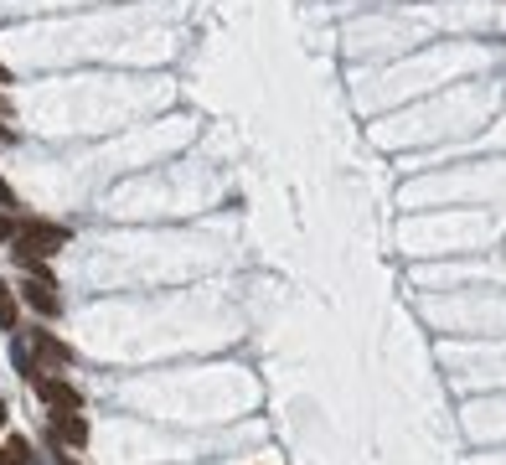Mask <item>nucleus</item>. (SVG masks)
<instances>
[{
  "label": "nucleus",
  "instance_id": "nucleus-14",
  "mask_svg": "<svg viewBox=\"0 0 506 465\" xmlns=\"http://www.w3.org/2000/svg\"><path fill=\"white\" fill-rule=\"evenodd\" d=\"M0 114H11V109H5V98H0Z\"/></svg>",
  "mask_w": 506,
  "mask_h": 465
},
{
  "label": "nucleus",
  "instance_id": "nucleus-7",
  "mask_svg": "<svg viewBox=\"0 0 506 465\" xmlns=\"http://www.w3.org/2000/svg\"><path fill=\"white\" fill-rule=\"evenodd\" d=\"M5 455H11V465H27V461H31L27 439H11V445H5Z\"/></svg>",
  "mask_w": 506,
  "mask_h": 465
},
{
  "label": "nucleus",
  "instance_id": "nucleus-11",
  "mask_svg": "<svg viewBox=\"0 0 506 465\" xmlns=\"http://www.w3.org/2000/svg\"><path fill=\"white\" fill-rule=\"evenodd\" d=\"M0 83H11V73H5V67H0Z\"/></svg>",
  "mask_w": 506,
  "mask_h": 465
},
{
  "label": "nucleus",
  "instance_id": "nucleus-4",
  "mask_svg": "<svg viewBox=\"0 0 506 465\" xmlns=\"http://www.w3.org/2000/svg\"><path fill=\"white\" fill-rule=\"evenodd\" d=\"M58 439L62 445H89V419H83V408H67V414H58Z\"/></svg>",
  "mask_w": 506,
  "mask_h": 465
},
{
  "label": "nucleus",
  "instance_id": "nucleus-3",
  "mask_svg": "<svg viewBox=\"0 0 506 465\" xmlns=\"http://www.w3.org/2000/svg\"><path fill=\"white\" fill-rule=\"evenodd\" d=\"M36 393H42V403H52L58 414H67V408H83V393H78L73 383H62V377H36Z\"/></svg>",
  "mask_w": 506,
  "mask_h": 465
},
{
  "label": "nucleus",
  "instance_id": "nucleus-9",
  "mask_svg": "<svg viewBox=\"0 0 506 465\" xmlns=\"http://www.w3.org/2000/svg\"><path fill=\"white\" fill-rule=\"evenodd\" d=\"M0 207H16V197H11V186L0 182Z\"/></svg>",
  "mask_w": 506,
  "mask_h": 465
},
{
  "label": "nucleus",
  "instance_id": "nucleus-13",
  "mask_svg": "<svg viewBox=\"0 0 506 465\" xmlns=\"http://www.w3.org/2000/svg\"><path fill=\"white\" fill-rule=\"evenodd\" d=\"M0 465H11V455H5V450H0Z\"/></svg>",
  "mask_w": 506,
  "mask_h": 465
},
{
  "label": "nucleus",
  "instance_id": "nucleus-12",
  "mask_svg": "<svg viewBox=\"0 0 506 465\" xmlns=\"http://www.w3.org/2000/svg\"><path fill=\"white\" fill-rule=\"evenodd\" d=\"M0 424H5V399H0Z\"/></svg>",
  "mask_w": 506,
  "mask_h": 465
},
{
  "label": "nucleus",
  "instance_id": "nucleus-1",
  "mask_svg": "<svg viewBox=\"0 0 506 465\" xmlns=\"http://www.w3.org/2000/svg\"><path fill=\"white\" fill-rule=\"evenodd\" d=\"M62 244H67V233L52 228V222H21L16 228V253H21V264L31 275H42V259H52Z\"/></svg>",
  "mask_w": 506,
  "mask_h": 465
},
{
  "label": "nucleus",
  "instance_id": "nucleus-6",
  "mask_svg": "<svg viewBox=\"0 0 506 465\" xmlns=\"http://www.w3.org/2000/svg\"><path fill=\"white\" fill-rule=\"evenodd\" d=\"M11 326H16V295L0 284V331H11Z\"/></svg>",
  "mask_w": 506,
  "mask_h": 465
},
{
  "label": "nucleus",
  "instance_id": "nucleus-10",
  "mask_svg": "<svg viewBox=\"0 0 506 465\" xmlns=\"http://www.w3.org/2000/svg\"><path fill=\"white\" fill-rule=\"evenodd\" d=\"M0 145H11V129H0Z\"/></svg>",
  "mask_w": 506,
  "mask_h": 465
},
{
  "label": "nucleus",
  "instance_id": "nucleus-8",
  "mask_svg": "<svg viewBox=\"0 0 506 465\" xmlns=\"http://www.w3.org/2000/svg\"><path fill=\"white\" fill-rule=\"evenodd\" d=\"M11 238H16V222H11V217L0 213V244H11Z\"/></svg>",
  "mask_w": 506,
  "mask_h": 465
},
{
  "label": "nucleus",
  "instance_id": "nucleus-2",
  "mask_svg": "<svg viewBox=\"0 0 506 465\" xmlns=\"http://www.w3.org/2000/svg\"><path fill=\"white\" fill-rule=\"evenodd\" d=\"M52 290H58V284L42 269V275H31L27 284H21V300H27L31 310H42V315H58V295H52Z\"/></svg>",
  "mask_w": 506,
  "mask_h": 465
},
{
  "label": "nucleus",
  "instance_id": "nucleus-5",
  "mask_svg": "<svg viewBox=\"0 0 506 465\" xmlns=\"http://www.w3.org/2000/svg\"><path fill=\"white\" fill-rule=\"evenodd\" d=\"M31 346H36V357H42V362H73V346H62V341L47 337V331H36Z\"/></svg>",
  "mask_w": 506,
  "mask_h": 465
}]
</instances>
